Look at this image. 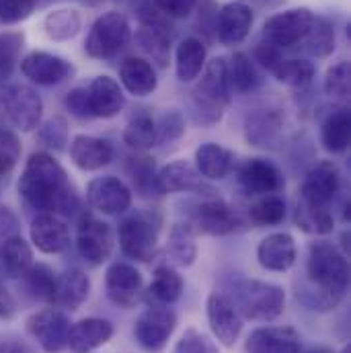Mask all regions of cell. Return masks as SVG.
<instances>
[{
  "label": "cell",
  "instance_id": "obj_59",
  "mask_svg": "<svg viewBox=\"0 0 351 353\" xmlns=\"http://www.w3.org/2000/svg\"><path fill=\"white\" fill-rule=\"evenodd\" d=\"M298 353H333L331 350H327V347H310V350H300Z\"/></svg>",
  "mask_w": 351,
  "mask_h": 353
},
{
  "label": "cell",
  "instance_id": "obj_19",
  "mask_svg": "<svg viewBox=\"0 0 351 353\" xmlns=\"http://www.w3.org/2000/svg\"><path fill=\"white\" fill-rule=\"evenodd\" d=\"M239 183L249 195H271L283 187L281 171L267 159H249L239 169Z\"/></svg>",
  "mask_w": 351,
  "mask_h": 353
},
{
  "label": "cell",
  "instance_id": "obj_13",
  "mask_svg": "<svg viewBox=\"0 0 351 353\" xmlns=\"http://www.w3.org/2000/svg\"><path fill=\"white\" fill-rule=\"evenodd\" d=\"M205 314L214 337L224 345L232 347L243 333V316L239 314L230 296L214 292L205 302Z\"/></svg>",
  "mask_w": 351,
  "mask_h": 353
},
{
  "label": "cell",
  "instance_id": "obj_8",
  "mask_svg": "<svg viewBox=\"0 0 351 353\" xmlns=\"http://www.w3.org/2000/svg\"><path fill=\"white\" fill-rule=\"evenodd\" d=\"M0 107L6 119L21 132H31L43 115V101L29 85H8L0 92Z\"/></svg>",
  "mask_w": 351,
  "mask_h": 353
},
{
  "label": "cell",
  "instance_id": "obj_43",
  "mask_svg": "<svg viewBox=\"0 0 351 353\" xmlns=\"http://www.w3.org/2000/svg\"><path fill=\"white\" fill-rule=\"evenodd\" d=\"M302 43L310 56L329 58L335 52V29L331 21L325 17H314V23Z\"/></svg>",
  "mask_w": 351,
  "mask_h": 353
},
{
  "label": "cell",
  "instance_id": "obj_36",
  "mask_svg": "<svg viewBox=\"0 0 351 353\" xmlns=\"http://www.w3.org/2000/svg\"><path fill=\"white\" fill-rule=\"evenodd\" d=\"M281 130H283V117L273 109H265L261 113H255L253 117H249L247 138L255 146H265L267 148V146H273L279 140Z\"/></svg>",
  "mask_w": 351,
  "mask_h": 353
},
{
  "label": "cell",
  "instance_id": "obj_26",
  "mask_svg": "<svg viewBox=\"0 0 351 353\" xmlns=\"http://www.w3.org/2000/svg\"><path fill=\"white\" fill-rule=\"evenodd\" d=\"M113 337V325L101 316H87L72 323L68 335V347L74 353H90L107 345Z\"/></svg>",
  "mask_w": 351,
  "mask_h": 353
},
{
  "label": "cell",
  "instance_id": "obj_9",
  "mask_svg": "<svg viewBox=\"0 0 351 353\" xmlns=\"http://www.w3.org/2000/svg\"><path fill=\"white\" fill-rule=\"evenodd\" d=\"M25 327L46 353H62L68 347V335L72 323L64 310L41 308L29 314Z\"/></svg>",
  "mask_w": 351,
  "mask_h": 353
},
{
  "label": "cell",
  "instance_id": "obj_62",
  "mask_svg": "<svg viewBox=\"0 0 351 353\" xmlns=\"http://www.w3.org/2000/svg\"><path fill=\"white\" fill-rule=\"evenodd\" d=\"M2 181H4V179H2V176H0V191H2Z\"/></svg>",
  "mask_w": 351,
  "mask_h": 353
},
{
  "label": "cell",
  "instance_id": "obj_20",
  "mask_svg": "<svg viewBox=\"0 0 351 353\" xmlns=\"http://www.w3.org/2000/svg\"><path fill=\"white\" fill-rule=\"evenodd\" d=\"M302 339L292 327H259L245 341V353H298Z\"/></svg>",
  "mask_w": 351,
  "mask_h": 353
},
{
  "label": "cell",
  "instance_id": "obj_23",
  "mask_svg": "<svg viewBox=\"0 0 351 353\" xmlns=\"http://www.w3.org/2000/svg\"><path fill=\"white\" fill-rule=\"evenodd\" d=\"M136 43L138 48L148 56L146 60L154 62L157 66L165 68L171 58V33L167 25L159 17H144L142 27L136 33Z\"/></svg>",
  "mask_w": 351,
  "mask_h": 353
},
{
  "label": "cell",
  "instance_id": "obj_56",
  "mask_svg": "<svg viewBox=\"0 0 351 353\" xmlns=\"http://www.w3.org/2000/svg\"><path fill=\"white\" fill-rule=\"evenodd\" d=\"M17 314V300L10 294V290L4 285V281L0 279V319L10 321Z\"/></svg>",
  "mask_w": 351,
  "mask_h": 353
},
{
  "label": "cell",
  "instance_id": "obj_46",
  "mask_svg": "<svg viewBox=\"0 0 351 353\" xmlns=\"http://www.w3.org/2000/svg\"><path fill=\"white\" fill-rule=\"evenodd\" d=\"M23 46H25L23 33L19 31L0 33V81L10 79V74L14 72Z\"/></svg>",
  "mask_w": 351,
  "mask_h": 353
},
{
  "label": "cell",
  "instance_id": "obj_48",
  "mask_svg": "<svg viewBox=\"0 0 351 353\" xmlns=\"http://www.w3.org/2000/svg\"><path fill=\"white\" fill-rule=\"evenodd\" d=\"M23 146L21 140L14 132L0 128V176L6 179V175L12 173V169L17 167L19 159H21Z\"/></svg>",
  "mask_w": 351,
  "mask_h": 353
},
{
  "label": "cell",
  "instance_id": "obj_38",
  "mask_svg": "<svg viewBox=\"0 0 351 353\" xmlns=\"http://www.w3.org/2000/svg\"><path fill=\"white\" fill-rule=\"evenodd\" d=\"M185 281L173 265H159L150 281V296L161 304H175L181 298Z\"/></svg>",
  "mask_w": 351,
  "mask_h": 353
},
{
  "label": "cell",
  "instance_id": "obj_54",
  "mask_svg": "<svg viewBox=\"0 0 351 353\" xmlns=\"http://www.w3.org/2000/svg\"><path fill=\"white\" fill-rule=\"evenodd\" d=\"M157 8L173 19H185L193 12L197 0H154Z\"/></svg>",
  "mask_w": 351,
  "mask_h": 353
},
{
  "label": "cell",
  "instance_id": "obj_35",
  "mask_svg": "<svg viewBox=\"0 0 351 353\" xmlns=\"http://www.w3.org/2000/svg\"><path fill=\"white\" fill-rule=\"evenodd\" d=\"M123 142L136 152L154 148L159 144V134L152 115L146 111H138L136 115H132V119L123 128Z\"/></svg>",
  "mask_w": 351,
  "mask_h": 353
},
{
  "label": "cell",
  "instance_id": "obj_3",
  "mask_svg": "<svg viewBox=\"0 0 351 353\" xmlns=\"http://www.w3.org/2000/svg\"><path fill=\"white\" fill-rule=\"evenodd\" d=\"M226 58H214L205 64L199 74V83L191 92L195 119L203 125H214L222 119L228 103H230V85H228V68Z\"/></svg>",
  "mask_w": 351,
  "mask_h": 353
},
{
  "label": "cell",
  "instance_id": "obj_55",
  "mask_svg": "<svg viewBox=\"0 0 351 353\" xmlns=\"http://www.w3.org/2000/svg\"><path fill=\"white\" fill-rule=\"evenodd\" d=\"M255 58H257V62H259L263 68H267L269 72H273V70L277 68V64L283 60V58H281V52H279L277 48L265 43V41L255 48Z\"/></svg>",
  "mask_w": 351,
  "mask_h": 353
},
{
  "label": "cell",
  "instance_id": "obj_58",
  "mask_svg": "<svg viewBox=\"0 0 351 353\" xmlns=\"http://www.w3.org/2000/svg\"><path fill=\"white\" fill-rule=\"evenodd\" d=\"M17 232V218L8 208H0V241L14 236Z\"/></svg>",
  "mask_w": 351,
  "mask_h": 353
},
{
  "label": "cell",
  "instance_id": "obj_12",
  "mask_svg": "<svg viewBox=\"0 0 351 353\" xmlns=\"http://www.w3.org/2000/svg\"><path fill=\"white\" fill-rule=\"evenodd\" d=\"M21 72L37 87H56L72 79L74 66L62 56L50 52H31L21 60Z\"/></svg>",
  "mask_w": 351,
  "mask_h": 353
},
{
  "label": "cell",
  "instance_id": "obj_4",
  "mask_svg": "<svg viewBox=\"0 0 351 353\" xmlns=\"http://www.w3.org/2000/svg\"><path fill=\"white\" fill-rule=\"evenodd\" d=\"M230 300L243 319L255 323H273L285 310L283 288L263 279H241Z\"/></svg>",
  "mask_w": 351,
  "mask_h": 353
},
{
  "label": "cell",
  "instance_id": "obj_25",
  "mask_svg": "<svg viewBox=\"0 0 351 353\" xmlns=\"http://www.w3.org/2000/svg\"><path fill=\"white\" fill-rule=\"evenodd\" d=\"M113 146L105 138L79 134L70 142V159L81 171H99L113 161Z\"/></svg>",
  "mask_w": 351,
  "mask_h": 353
},
{
  "label": "cell",
  "instance_id": "obj_41",
  "mask_svg": "<svg viewBox=\"0 0 351 353\" xmlns=\"http://www.w3.org/2000/svg\"><path fill=\"white\" fill-rule=\"evenodd\" d=\"M128 173L132 176L134 189L142 197L163 195V189L159 185V173H157V167H154L152 159H148V157H134V159H130L128 161Z\"/></svg>",
  "mask_w": 351,
  "mask_h": 353
},
{
  "label": "cell",
  "instance_id": "obj_52",
  "mask_svg": "<svg viewBox=\"0 0 351 353\" xmlns=\"http://www.w3.org/2000/svg\"><path fill=\"white\" fill-rule=\"evenodd\" d=\"M35 6L37 0H0V23L17 25L31 17Z\"/></svg>",
  "mask_w": 351,
  "mask_h": 353
},
{
  "label": "cell",
  "instance_id": "obj_5",
  "mask_svg": "<svg viewBox=\"0 0 351 353\" xmlns=\"http://www.w3.org/2000/svg\"><path fill=\"white\" fill-rule=\"evenodd\" d=\"M132 37L130 21L121 12H105L92 25L85 41V52L92 60H111L115 58Z\"/></svg>",
  "mask_w": 351,
  "mask_h": 353
},
{
  "label": "cell",
  "instance_id": "obj_15",
  "mask_svg": "<svg viewBox=\"0 0 351 353\" xmlns=\"http://www.w3.org/2000/svg\"><path fill=\"white\" fill-rule=\"evenodd\" d=\"M105 290L115 306L130 310L142 298V290H144L142 273L134 265L123 261L111 263L105 273Z\"/></svg>",
  "mask_w": 351,
  "mask_h": 353
},
{
  "label": "cell",
  "instance_id": "obj_44",
  "mask_svg": "<svg viewBox=\"0 0 351 353\" xmlns=\"http://www.w3.org/2000/svg\"><path fill=\"white\" fill-rule=\"evenodd\" d=\"M56 273L50 265L37 263L31 265V269L25 273V288L27 292L41 302L54 304V292H56Z\"/></svg>",
  "mask_w": 351,
  "mask_h": 353
},
{
  "label": "cell",
  "instance_id": "obj_39",
  "mask_svg": "<svg viewBox=\"0 0 351 353\" xmlns=\"http://www.w3.org/2000/svg\"><path fill=\"white\" fill-rule=\"evenodd\" d=\"M296 226L312 236H327L335 230V214L331 208H312L298 201Z\"/></svg>",
  "mask_w": 351,
  "mask_h": 353
},
{
  "label": "cell",
  "instance_id": "obj_17",
  "mask_svg": "<svg viewBox=\"0 0 351 353\" xmlns=\"http://www.w3.org/2000/svg\"><path fill=\"white\" fill-rule=\"evenodd\" d=\"M31 243L43 255H60L70 247V228L56 214H37L29 228Z\"/></svg>",
  "mask_w": 351,
  "mask_h": 353
},
{
  "label": "cell",
  "instance_id": "obj_31",
  "mask_svg": "<svg viewBox=\"0 0 351 353\" xmlns=\"http://www.w3.org/2000/svg\"><path fill=\"white\" fill-rule=\"evenodd\" d=\"M234 167V152L226 146L208 142L195 150V169L199 175L210 181H220L230 175Z\"/></svg>",
  "mask_w": 351,
  "mask_h": 353
},
{
  "label": "cell",
  "instance_id": "obj_51",
  "mask_svg": "<svg viewBox=\"0 0 351 353\" xmlns=\"http://www.w3.org/2000/svg\"><path fill=\"white\" fill-rule=\"evenodd\" d=\"M157 134H159V142H173L179 140L185 134V117L181 111L169 109L163 113V117L157 123Z\"/></svg>",
  "mask_w": 351,
  "mask_h": 353
},
{
  "label": "cell",
  "instance_id": "obj_10",
  "mask_svg": "<svg viewBox=\"0 0 351 353\" xmlns=\"http://www.w3.org/2000/svg\"><path fill=\"white\" fill-rule=\"evenodd\" d=\"M177 329V314L171 308L154 306L146 308L134 327L136 343L146 353H161Z\"/></svg>",
  "mask_w": 351,
  "mask_h": 353
},
{
  "label": "cell",
  "instance_id": "obj_50",
  "mask_svg": "<svg viewBox=\"0 0 351 353\" xmlns=\"http://www.w3.org/2000/svg\"><path fill=\"white\" fill-rule=\"evenodd\" d=\"M173 353H220L218 345L197 329H187L175 343Z\"/></svg>",
  "mask_w": 351,
  "mask_h": 353
},
{
  "label": "cell",
  "instance_id": "obj_53",
  "mask_svg": "<svg viewBox=\"0 0 351 353\" xmlns=\"http://www.w3.org/2000/svg\"><path fill=\"white\" fill-rule=\"evenodd\" d=\"M66 109H68L74 117H79V119H92L90 107H88L87 87L72 88V90L66 94Z\"/></svg>",
  "mask_w": 351,
  "mask_h": 353
},
{
  "label": "cell",
  "instance_id": "obj_57",
  "mask_svg": "<svg viewBox=\"0 0 351 353\" xmlns=\"http://www.w3.org/2000/svg\"><path fill=\"white\" fill-rule=\"evenodd\" d=\"M0 353H37L35 347L31 343H27L25 339L21 337H14V335H8V337H2L0 341Z\"/></svg>",
  "mask_w": 351,
  "mask_h": 353
},
{
  "label": "cell",
  "instance_id": "obj_11",
  "mask_svg": "<svg viewBox=\"0 0 351 353\" xmlns=\"http://www.w3.org/2000/svg\"><path fill=\"white\" fill-rule=\"evenodd\" d=\"M341 189V173L333 161L317 163L300 185L298 201L312 208H331Z\"/></svg>",
  "mask_w": 351,
  "mask_h": 353
},
{
  "label": "cell",
  "instance_id": "obj_37",
  "mask_svg": "<svg viewBox=\"0 0 351 353\" xmlns=\"http://www.w3.org/2000/svg\"><path fill=\"white\" fill-rule=\"evenodd\" d=\"M167 255L171 263L177 267H189L195 263L197 257V243H195V232L191 224L179 222L171 228L169 243H167Z\"/></svg>",
  "mask_w": 351,
  "mask_h": 353
},
{
  "label": "cell",
  "instance_id": "obj_27",
  "mask_svg": "<svg viewBox=\"0 0 351 353\" xmlns=\"http://www.w3.org/2000/svg\"><path fill=\"white\" fill-rule=\"evenodd\" d=\"M159 185L163 193H212V187H208L205 179L189 161H173L165 165L159 171Z\"/></svg>",
  "mask_w": 351,
  "mask_h": 353
},
{
  "label": "cell",
  "instance_id": "obj_22",
  "mask_svg": "<svg viewBox=\"0 0 351 353\" xmlns=\"http://www.w3.org/2000/svg\"><path fill=\"white\" fill-rule=\"evenodd\" d=\"M87 99L90 115L99 119H111L119 115L126 105L123 90L119 87V83L111 77L92 79L87 87Z\"/></svg>",
  "mask_w": 351,
  "mask_h": 353
},
{
  "label": "cell",
  "instance_id": "obj_60",
  "mask_svg": "<svg viewBox=\"0 0 351 353\" xmlns=\"http://www.w3.org/2000/svg\"><path fill=\"white\" fill-rule=\"evenodd\" d=\"M77 2H81V4H85V6H99V4H103L105 0H77Z\"/></svg>",
  "mask_w": 351,
  "mask_h": 353
},
{
  "label": "cell",
  "instance_id": "obj_33",
  "mask_svg": "<svg viewBox=\"0 0 351 353\" xmlns=\"http://www.w3.org/2000/svg\"><path fill=\"white\" fill-rule=\"evenodd\" d=\"M351 119L350 111L345 107L335 109L333 113L327 115L321 128V142L323 148L331 154H341L350 148Z\"/></svg>",
  "mask_w": 351,
  "mask_h": 353
},
{
  "label": "cell",
  "instance_id": "obj_1",
  "mask_svg": "<svg viewBox=\"0 0 351 353\" xmlns=\"http://www.w3.org/2000/svg\"><path fill=\"white\" fill-rule=\"evenodd\" d=\"M19 195L37 214L72 216L81 208L79 193L64 167L48 152H35L19 179Z\"/></svg>",
  "mask_w": 351,
  "mask_h": 353
},
{
  "label": "cell",
  "instance_id": "obj_29",
  "mask_svg": "<svg viewBox=\"0 0 351 353\" xmlns=\"http://www.w3.org/2000/svg\"><path fill=\"white\" fill-rule=\"evenodd\" d=\"M119 81L123 88L134 97H148L159 87V79L152 62L138 56H130L121 62Z\"/></svg>",
  "mask_w": 351,
  "mask_h": 353
},
{
  "label": "cell",
  "instance_id": "obj_7",
  "mask_svg": "<svg viewBox=\"0 0 351 353\" xmlns=\"http://www.w3.org/2000/svg\"><path fill=\"white\" fill-rule=\"evenodd\" d=\"M117 236L126 257L140 263H150L154 259L159 247V224L152 218L142 214L126 218L119 224Z\"/></svg>",
  "mask_w": 351,
  "mask_h": 353
},
{
  "label": "cell",
  "instance_id": "obj_45",
  "mask_svg": "<svg viewBox=\"0 0 351 353\" xmlns=\"http://www.w3.org/2000/svg\"><path fill=\"white\" fill-rule=\"evenodd\" d=\"M249 218L255 226H277L283 222L285 218V201L271 193V195H261V199H257L251 210H249Z\"/></svg>",
  "mask_w": 351,
  "mask_h": 353
},
{
  "label": "cell",
  "instance_id": "obj_40",
  "mask_svg": "<svg viewBox=\"0 0 351 353\" xmlns=\"http://www.w3.org/2000/svg\"><path fill=\"white\" fill-rule=\"evenodd\" d=\"M83 27V19L74 8H56L46 14L43 29L50 39L54 41H68L79 35Z\"/></svg>",
  "mask_w": 351,
  "mask_h": 353
},
{
  "label": "cell",
  "instance_id": "obj_28",
  "mask_svg": "<svg viewBox=\"0 0 351 353\" xmlns=\"http://www.w3.org/2000/svg\"><path fill=\"white\" fill-rule=\"evenodd\" d=\"M90 296V279L83 269H68L56 277L54 306L64 310H79Z\"/></svg>",
  "mask_w": 351,
  "mask_h": 353
},
{
  "label": "cell",
  "instance_id": "obj_14",
  "mask_svg": "<svg viewBox=\"0 0 351 353\" xmlns=\"http://www.w3.org/2000/svg\"><path fill=\"white\" fill-rule=\"evenodd\" d=\"M88 205L107 216H119L132 205V189L117 176H94L87 185Z\"/></svg>",
  "mask_w": 351,
  "mask_h": 353
},
{
  "label": "cell",
  "instance_id": "obj_30",
  "mask_svg": "<svg viewBox=\"0 0 351 353\" xmlns=\"http://www.w3.org/2000/svg\"><path fill=\"white\" fill-rule=\"evenodd\" d=\"M33 265V251L23 236L0 241V279H23Z\"/></svg>",
  "mask_w": 351,
  "mask_h": 353
},
{
  "label": "cell",
  "instance_id": "obj_32",
  "mask_svg": "<svg viewBox=\"0 0 351 353\" xmlns=\"http://www.w3.org/2000/svg\"><path fill=\"white\" fill-rule=\"evenodd\" d=\"M205 46L201 39L197 37H187L179 43L175 54V68H177V79L181 83H193L195 79H199V74L205 68Z\"/></svg>",
  "mask_w": 351,
  "mask_h": 353
},
{
  "label": "cell",
  "instance_id": "obj_24",
  "mask_svg": "<svg viewBox=\"0 0 351 353\" xmlns=\"http://www.w3.org/2000/svg\"><path fill=\"white\" fill-rule=\"evenodd\" d=\"M296 257H298L296 241L288 232H273L265 236L257 247V261L265 271L283 273L294 267Z\"/></svg>",
  "mask_w": 351,
  "mask_h": 353
},
{
  "label": "cell",
  "instance_id": "obj_49",
  "mask_svg": "<svg viewBox=\"0 0 351 353\" xmlns=\"http://www.w3.org/2000/svg\"><path fill=\"white\" fill-rule=\"evenodd\" d=\"M350 87H351V68L348 60H341L337 62L335 66H331L327 70V77H325V83L323 88L329 97H335V99H348L350 97Z\"/></svg>",
  "mask_w": 351,
  "mask_h": 353
},
{
  "label": "cell",
  "instance_id": "obj_2",
  "mask_svg": "<svg viewBox=\"0 0 351 353\" xmlns=\"http://www.w3.org/2000/svg\"><path fill=\"white\" fill-rule=\"evenodd\" d=\"M350 288V261L335 245L327 241L310 243L306 257V281L296 292L300 304L308 310H335Z\"/></svg>",
  "mask_w": 351,
  "mask_h": 353
},
{
  "label": "cell",
  "instance_id": "obj_61",
  "mask_svg": "<svg viewBox=\"0 0 351 353\" xmlns=\"http://www.w3.org/2000/svg\"><path fill=\"white\" fill-rule=\"evenodd\" d=\"M341 353H351V347H350V345H345V347L341 350Z\"/></svg>",
  "mask_w": 351,
  "mask_h": 353
},
{
  "label": "cell",
  "instance_id": "obj_18",
  "mask_svg": "<svg viewBox=\"0 0 351 353\" xmlns=\"http://www.w3.org/2000/svg\"><path fill=\"white\" fill-rule=\"evenodd\" d=\"M253 27V10L249 4L232 0L228 4H224L218 12V39L222 46H239L243 43Z\"/></svg>",
  "mask_w": 351,
  "mask_h": 353
},
{
  "label": "cell",
  "instance_id": "obj_16",
  "mask_svg": "<svg viewBox=\"0 0 351 353\" xmlns=\"http://www.w3.org/2000/svg\"><path fill=\"white\" fill-rule=\"evenodd\" d=\"M79 255L90 265L105 263L113 251V232L111 226L94 216H85L79 224L77 234Z\"/></svg>",
  "mask_w": 351,
  "mask_h": 353
},
{
  "label": "cell",
  "instance_id": "obj_47",
  "mask_svg": "<svg viewBox=\"0 0 351 353\" xmlns=\"http://www.w3.org/2000/svg\"><path fill=\"white\" fill-rule=\"evenodd\" d=\"M37 140L39 144H43L50 150H64L68 144V121L62 115H54L50 117L37 132Z\"/></svg>",
  "mask_w": 351,
  "mask_h": 353
},
{
  "label": "cell",
  "instance_id": "obj_21",
  "mask_svg": "<svg viewBox=\"0 0 351 353\" xmlns=\"http://www.w3.org/2000/svg\"><path fill=\"white\" fill-rule=\"evenodd\" d=\"M195 224L210 236H228L239 230L241 220L237 212L222 199H208L195 210Z\"/></svg>",
  "mask_w": 351,
  "mask_h": 353
},
{
  "label": "cell",
  "instance_id": "obj_34",
  "mask_svg": "<svg viewBox=\"0 0 351 353\" xmlns=\"http://www.w3.org/2000/svg\"><path fill=\"white\" fill-rule=\"evenodd\" d=\"M226 68H228L230 90H237L241 94L255 92L263 83L261 74L257 72V66L245 52H234L230 62H226Z\"/></svg>",
  "mask_w": 351,
  "mask_h": 353
},
{
  "label": "cell",
  "instance_id": "obj_6",
  "mask_svg": "<svg viewBox=\"0 0 351 353\" xmlns=\"http://www.w3.org/2000/svg\"><path fill=\"white\" fill-rule=\"evenodd\" d=\"M314 12L306 6H296L288 8L283 12L271 14L263 23V41L281 50H290L298 43L304 41L308 35L312 23H314Z\"/></svg>",
  "mask_w": 351,
  "mask_h": 353
},
{
  "label": "cell",
  "instance_id": "obj_42",
  "mask_svg": "<svg viewBox=\"0 0 351 353\" xmlns=\"http://www.w3.org/2000/svg\"><path fill=\"white\" fill-rule=\"evenodd\" d=\"M271 74L288 87L302 88L317 77V66L306 58H283Z\"/></svg>",
  "mask_w": 351,
  "mask_h": 353
}]
</instances>
